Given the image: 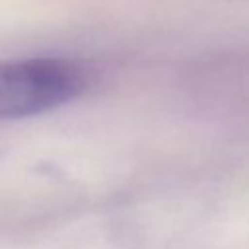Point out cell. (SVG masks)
Masks as SVG:
<instances>
[{"label": "cell", "mask_w": 249, "mask_h": 249, "mask_svg": "<svg viewBox=\"0 0 249 249\" xmlns=\"http://www.w3.org/2000/svg\"><path fill=\"white\" fill-rule=\"evenodd\" d=\"M86 88L80 64L56 56L0 62V119H21L68 103Z\"/></svg>", "instance_id": "6da1fadb"}]
</instances>
